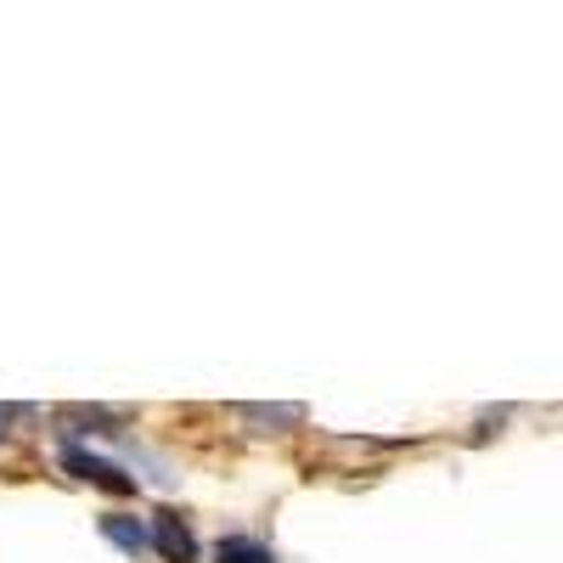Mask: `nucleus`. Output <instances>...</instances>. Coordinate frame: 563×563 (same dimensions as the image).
<instances>
[{"instance_id":"obj_2","label":"nucleus","mask_w":563,"mask_h":563,"mask_svg":"<svg viewBox=\"0 0 563 563\" xmlns=\"http://www.w3.org/2000/svg\"><path fill=\"white\" fill-rule=\"evenodd\" d=\"M153 547L164 552V563H198V536L180 512H158L153 519Z\"/></svg>"},{"instance_id":"obj_6","label":"nucleus","mask_w":563,"mask_h":563,"mask_svg":"<svg viewBox=\"0 0 563 563\" xmlns=\"http://www.w3.org/2000/svg\"><path fill=\"white\" fill-rule=\"evenodd\" d=\"M63 422H74L79 434H119V417H113V411H102V406H68V411H63Z\"/></svg>"},{"instance_id":"obj_3","label":"nucleus","mask_w":563,"mask_h":563,"mask_svg":"<svg viewBox=\"0 0 563 563\" xmlns=\"http://www.w3.org/2000/svg\"><path fill=\"white\" fill-rule=\"evenodd\" d=\"M102 536H108V541H113L124 558H141V552L153 547V530L141 525L135 512H102Z\"/></svg>"},{"instance_id":"obj_1","label":"nucleus","mask_w":563,"mask_h":563,"mask_svg":"<svg viewBox=\"0 0 563 563\" xmlns=\"http://www.w3.org/2000/svg\"><path fill=\"white\" fill-rule=\"evenodd\" d=\"M63 462H68L74 479L97 485V490H108V496H135V479L124 474L119 462H108V456H90V451H79V445H63Z\"/></svg>"},{"instance_id":"obj_5","label":"nucleus","mask_w":563,"mask_h":563,"mask_svg":"<svg viewBox=\"0 0 563 563\" xmlns=\"http://www.w3.org/2000/svg\"><path fill=\"white\" fill-rule=\"evenodd\" d=\"M214 563H276V552L265 541H254V536H225L214 547Z\"/></svg>"},{"instance_id":"obj_4","label":"nucleus","mask_w":563,"mask_h":563,"mask_svg":"<svg viewBox=\"0 0 563 563\" xmlns=\"http://www.w3.org/2000/svg\"><path fill=\"white\" fill-rule=\"evenodd\" d=\"M243 422H260V434H282L305 422V406H243Z\"/></svg>"}]
</instances>
